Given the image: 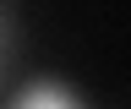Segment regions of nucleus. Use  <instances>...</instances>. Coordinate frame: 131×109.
Returning a JSON list of instances; mask_svg holds the SVG:
<instances>
[{"instance_id":"1","label":"nucleus","mask_w":131,"mask_h":109,"mask_svg":"<svg viewBox=\"0 0 131 109\" xmlns=\"http://www.w3.org/2000/svg\"><path fill=\"white\" fill-rule=\"evenodd\" d=\"M11 109H82V98L71 87H60V82H33Z\"/></svg>"}]
</instances>
